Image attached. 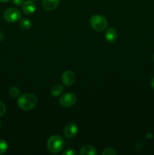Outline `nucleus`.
<instances>
[{
  "instance_id": "f257e3e1",
  "label": "nucleus",
  "mask_w": 154,
  "mask_h": 155,
  "mask_svg": "<svg viewBox=\"0 0 154 155\" xmlns=\"http://www.w3.org/2000/svg\"><path fill=\"white\" fill-rule=\"evenodd\" d=\"M37 102V98L33 94L25 93L19 97L18 105L23 110H30L36 107Z\"/></svg>"
},
{
  "instance_id": "f03ea898",
  "label": "nucleus",
  "mask_w": 154,
  "mask_h": 155,
  "mask_svg": "<svg viewBox=\"0 0 154 155\" xmlns=\"http://www.w3.org/2000/svg\"><path fill=\"white\" fill-rule=\"evenodd\" d=\"M64 147V140L57 135L51 136L47 142V148L51 154H57Z\"/></svg>"
},
{
  "instance_id": "7ed1b4c3",
  "label": "nucleus",
  "mask_w": 154,
  "mask_h": 155,
  "mask_svg": "<svg viewBox=\"0 0 154 155\" xmlns=\"http://www.w3.org/2000/svg\"><path fill=\"white\" fill-rule=\"evenodd\" d=\"M107 19L102 15H95L90 18V25L92 29L98 32H101L105 30L107 27Z\"/></svg>"
},
{
  "instance_id": "20e7f679",
  "label": "nucleus",
  "mask_w": 154,
  "mask_h": 155,
  "mask_svg": "<svg viewBox=\"0 0 154 155\" xmlns=\"http://www.w3.org/2000/svg\"><path fill=\"white\" fill-rule=\"evenodd\" d=\"M3 17L8 22L14 23L21 19V13L18 9L15 8H9L4 12Z\"/></svg>"
},
{
  "instance_id": "39448f33",
  "label": "nucleus",
  "mask_w": 154,
  "mask_h": 155,
  "mask_svg": "<svg viewBox=\"0 0 154 155\" xmlns=\"http://www.w3.org/2000/svg\"><path fill=\"white\" fill-rule=\"evenodd\" d=\"M76 100L77 98L75 94L72 93V92H66V93L63 94L60 96L59 102L62 107L67 108V107L73 106L76 102Z\"/></svg>"
},
{
  "instance_id": "423d86ee",
  "label": "nucleus",
  "mask_w": 154,
  "mask_h": 155,
  "mask_svg": "<svg viewBox=\"0 0 154 155\" xmlns=\"http://www.w3.org/2000/svg\"><path fill=\"white\" fill-rule=\"evenodd\" d=\"M78 133V127L74 123H69L63 129V134L66 138H73Z\"/></svg>"
},
{
  "instance_id": "0eeeda50",
  "label": "nucleus",
  "mask_w": 154,
  "mask_h": 155,
  "mask_svg": "<svg viewBox=\"0 0 154 155\" xmlns=\"http://www.w3.org/2000/svg\"><path fill=\"white\" fill-rule=\"evenodd\" d=\"M75 80V74L71 71H66L62 75V82L65 86H71Z\"/></svg>"
},
{
  "instance_id": "6e6552de",
  "label": "nucleus",
  "mask_w": 154,
  "mask_h": 155,
  "mask_svg": "<svg viewBox=\"0 0 154 155\" xmlns=\"http://www.w3.org/2000/svg\"><path fill=\"white\" fill-rule=\"evenodd\" d=\"M36 4H35L34 2L31 1V0L26 1L22 5L23 12L26 15H31V14L34 13L35 11H36Z\"/></svg>"
},
{
  "instance_id": "1a4fd4ad",
  "label": "nucleus",
  "mask_w": 154,
  "mask_h": 155,
  "mask_svg": "<svg viewBox=\"0 0 154 155\" xmlns=\"http://www.w3.org/2000/svg\"><path fill=\"white\" fill-rule=\"evenodd\" d=\"M60 0H42V6L47 11H53L58 6Z\"/></svg>"
},
{
  "instance_id": "9d476101",
  "label": "nucleus",
  "mask_w": 154,
  "mask_h": 155,
  "mask_svg": "<svg viewBox=\"0 0 154 155\" xmlns=\"http://www.w3.org/2000/svg\"><path fill=\"white\" fill-rule=\"evenodd\" d=\"M118 38V34L116 30L113 27L107 29L105 33V39L107 42H116Z\"/></svg>"
},
{
  "instance_id": "9b49d317",
  "label": "nucleus",
  "mask_w": 154,
  "mask_h": 155,
  "mask_svg": "<svg viewBox=\"0 0 154 155\" xmlns=\"http://www.w3.org/2000/svg\"><path fill=\"white\" fill-rule=\"evenodd\" d=\"M79 154L82 155H96L97 151L95 148L91 145H86L82 147L79 151Z\"/></svg>"
},
{
  "instance_id": "f8f14e48",
  "label": "nucleus",
  "mask_w": 154,
  "mask_h": 155,
  "mask_svg": "<svg viewBox=\"0 0 154 155\" xmlns=\"http://www.w3.org/2000/svg\"><path fill=\"white\" fill-rule=\"evenodd\" d=\"M63 87L60 84L55 85V86H53L51 89V94L53 96H58L60 94L63 92Z\"/></svg>"
},
{
  "instance_id": "ddd939ff",
  "label": "nucleus",
  "mask_w": 154,
  "mask_h": 155,
  "mask_svg": "<svg viewBox=\"0 0 154 155\" xmlns=\"http://www.w3.org/2000/svg\"><path fill=\"white\" fill-rule=\"evenodd\" d=\"M20 26H21V27L22 29L29 30L32 27L31 21L30 19H27V18H24L23 20H21V23H20Z\"/></svg>"
},
{
  "instance_id": "4468645a",
  "label": "nucleus",
  "mask_w": 154,
  "mask_h": 155,
  "mask_svg": "<svg viewBox=\"0 0 154 155\" xmlns=\"http://www.w3.org/2000/svg\"><path fill=\"white\" fill-rule=\"evenodd\" d=\"M8 142L4 139H0V154H3L8 151Z\"/></svg>"
},
{
  "instance_id": "2eb2a0df",
  "label": "nucleus",
  "mask_w": 154,
  "mask_h": 155,
  "mask_svg": "<svg viewBox=\"0 0 154 155\" xmlns=\"http://www.w3.org/2000/svg\"><path fill=\"white\" fill-rule=\"evenodd\" d=\"M9 94H10V95L12 98H17V97L19 96L20 94H21V91H20L19 88L14 86V87H11L10 89V90H9Z\"/></svg>"
},
{
  "instance_id": "dca6fc26",
  "label": "nucleus",
  "mask_w": 154,
  "mask_h": 155,
  "mask_svg": "<svg viewBox=\"0 0 154 155\" xmlns=\"http://www.w3.org/2000/svg\"><path fill=\"white\" fill-rule=\"evenodd\" d=\"M116 154H117V152H116V150L112 148H106L102 153L103 155H116Z\"/></svg>"
},
{
  "instance_id": "f3484780",
  "label": "nucleus",
  "mask_w": 154,
  "mask_h": 155,
  "mask_svg": "<svg viewBox=\"0 0 154 155\" xmlns=\"http://www.w3.org/2000/svg\"><path fill=\"white\" fill-rule=\"evenodd\" d=\"M6 113V107L4 103L0 101V117L4 116Z\"/></svg>"
},
{
  "instance_id": "a211bd4d",
  "label": "nucleus",
  "mask_w": 154,
  "mask_h": 155,
  "mask_svg": "<svg viewBox=\"0 0 154 155\" xmlns=\"http://www.w3.org/2000/svg\"><path fill=\"white\" fill-rule=\"evenodd\" d=\"M63 155H75L76 154V152L72 149H67L63 153Z\"/></svg>"
},
{
  "instance_id": "6ab92c4d",
  "label": "nucleus",
  "mask_w": 154,
  "mask_h": 155,
  "mask_svg": "<svg viewBox=\"0 0 154 155\" xmlns=\"http://www.w3.org/2000/svg\"><path fill=\"white\" fill-rule=\"evenodd\" d=\"M25 2V0H13V4L17 6H21L23 5V4H24Z\"/></svg>"
},
{
  "instance_id": "aec40b11",
  "label": "nucleus",
  "mask_w": 154,
  "mask_h": 155,
  "mask_svg": "<svg viewBox=\"0 0 154 155\" xmlns=\"http://www.w3.org/2000/svg\"><path fill=\"white\" fill-rule=\"evenodd\" d=\"M150 85H151V86H152V87L154 89V77H153V78L151 79V80H150Z\"/></svg>"
},
{
  "instance_id": "412c9836",
  "label": "nucleus",
  "mask_w": 154,
  "mask_h": 155,
  "mask_svg": "<svg viewBox=\"0 0 154 155\" xmlns=\"http://www.w3.org/2000/svg\"><path fill=\"white\" fill-rule=\"evenodd\" d=\"M10 0H0V2H9Z\"/></svg>"
},
{
  "instance_id": "4be33fe9",
  "label": "nucleus",
  "mask_w": 154,
  "mask_h": 155,
  "mask_svg": "<svg viewBox=\"0 0 154 155\" xmlns=\"http://www.w3.org/2000/svg\"><path fill=\"white\" fill-rule=\"evenodd\" d=\"M152 59H153V61H154V54H153V58H152Z\"/></svg>"
},
{
  "instance_id": "5701e85b",
  "label": "nucleus",
  "mask_w": 154,
  "mask_h": 155,
  "mask_svg": "<svg viewBox=\"0 0 154 155\" xmlns=\"http://www.w3.org/2000/svg\"><path fill=\"white\" fill-rule=\"evenodd\" d=\"M0 127H1V122H0Z\"/></svg>"
},
{
  "instance_id": "b1692460",
  "label": "nucleus",
  "mask_w": 154,
  "mask_h": 155,
  "mask_svg": "<svg viewBox=\"0 0 154 155\" xmlns=\"http://www.w3.org/2000/svg\"><path fill=\"white\" fill-rule=\"evenodd\" d=\"M35 1H39V0H35Z\"/></svg>"
}]
</instances>
